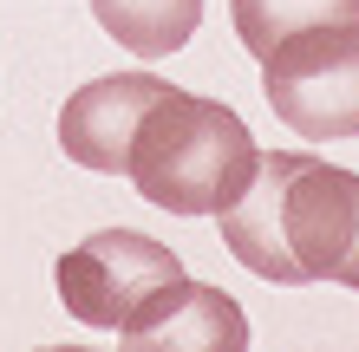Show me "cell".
<instances>
[{
  "label": "cell",
  "instance_id": "3",
  "mask_svg": "<svg viewBox=\"0 0 359 352\" xmlns=\"http://www.w3.org/2000/svg\"><path fill=\"white\" fill-rule=\"evenodd\" d=\"M262 92L274 118H287L313 143L359 137V20L287 33L262 59Z\"/></svg>",
  "mask_w": 359,
  "mask_h": 352
},
{
  "label": "cell",
  "instance_id": "5",
  "mask_svg": "<svg viewBox=\"0 0 359 352\" xmlns=\"http://www.w3.org/2000/svg\"><path fill=\"white\" fill-rule=\"evenodd\" d=\"M170 92L157 72H111V78H92L79 85L66 105H59V150H66L79 170H98V176H124L131 170V137L144 111Z\"/></svg>",
  "mask_w": 359,
  "mask_h": 352
},
{
  "label": "cell",
  "instance_id": "1",
  "mask_svg": "<svg viewBox=\"0 0 359 352\" xmlns=\"http://www.w3.org/2000/svg\"><path fill=\"white\" fill-rule=\"evenodd\" d=\"M222 241L248 274L274 287L340 281L359 294V176L307 150H268L236 209H222Z\"/></svg>",
  "mask_w": 359,
  "mask_h": 352
},
{
  "label": "cell",
  "instance_id": "7",
  "mask_svg": "<svg viewBox=\"0 0 359 352\" xmlns=\"http://www.w3.org/2000/svg\"><path fill=\"white\" fill-rule=\"evenodd\" d=\"M92 13L131 59H170L203 27V0H92Z\"/></svg>",
  "mask_w": 359,
  "mask_h": 352
},
{
  "label": "cell",
  "instance_id": "4",
  "mask_svg": "<svg viewBox=\"0 0 359 352\" xmlns=\"http://www.w3.org/2000/svg\"><path fill=\"white\" fill-rule=\"evenodd\" d=\"M53 281H59V300H66V314L79 326L124 333L163 287L183 281V261L137 229H98V235H86L79 248L59 255Z\"/></svg>",
  "mask_w": 359,
  "mask_h": 352
},
{
  "label": "cell",
  "instance_id": "6",
  "mask_svg": "<svg viewBox=\"0 0 359 352\" xmlns=\"http://www.w3.org/2000/svg\"><path fill=\"white\" fill-rule=\"evenodd\" d=\"M124 352H242L248 346V314L222 287H203V281H177L144 307V314L118 333Z\"/></svg>",
  "mask_w": 359,
  "mask_h": 352
},
{
  "label": "cell",
  "instance_id": "2",
  "mask_svg": "<svg viewBox=\"0 0 359 352\" xmlns=\"http://www.w3.org/2000/svg\"><path fill=\"white\" fill-rule=\"evenodd\" d=\"M255 163H262V150L236 111L170 85L144 111L124 176L163 216H222L255 183Z\"/></svg>",
  "mask_w": 359,
  "mask_h": 352
},
{
  "label": "cell",
  "instance_id": "8",
  "mask_svg": "<svg viewBox=\"0 0 359 352\" xmlns=\"http://www.w3.org/2000/svg\"><path fill=\"white\" fill-rule=\"evenodd\" d=\"M229 13H236V39L255 59H268L287 33H301V27L359 20V0H229Z\"/></svg>",
  "mask_w": 359,
  "mask_h": 352
}]
</instances>
